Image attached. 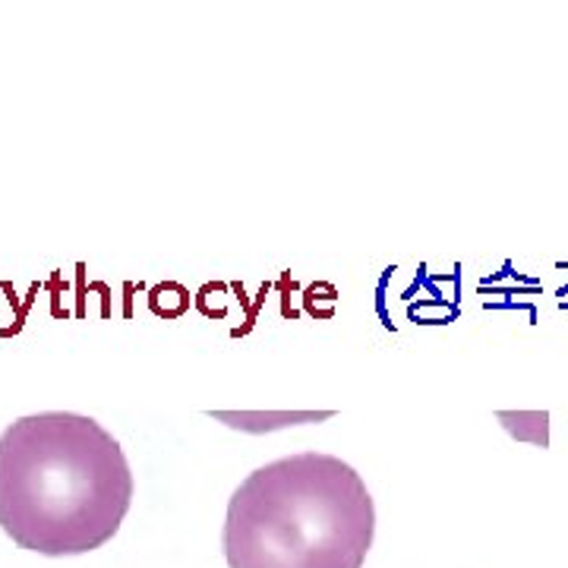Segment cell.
Returning a JSON list of instances; mask_svg holds the SVG:
<instances>
[{"instance_id":"obj_1","label":"cell","mask_w":568,"mask_h":568,"mask_svg":"<svg viewBox=\"0 0 568 568\" xmlns=\"http://www.w3.org/2000/svg\"><path fill=\"white\" fill-rule=\"evenodd\" d=\"M130 502V461L98 420L44 411L0 432V530L22 549L92 553L120 530Z\"/></svg>"},{"instance_id":"obj_2","label":"cell","mask_w":568,"mask_h":568,"mask_svg":"<svg viewBox=\"0 0 568 568\" xmlns=\"http://www.w3.org/2000/svg\"><path fill=\"white\" fill-rule=\"evenodd\" d=\"M376 537V505L348 461L300 452L256 467L225 518L231 568H360Z\"/></svg>"}]
</instances>
